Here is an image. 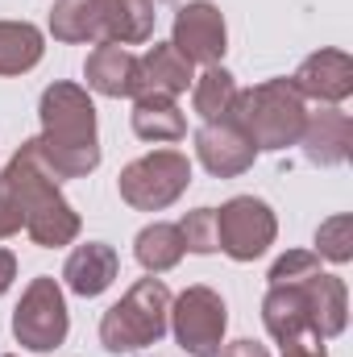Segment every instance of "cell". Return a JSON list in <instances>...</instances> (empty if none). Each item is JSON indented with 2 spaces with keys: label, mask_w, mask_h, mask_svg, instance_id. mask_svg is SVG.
I'll use <instances>...</instances> for the list:
<instances>
[{
  "label": "cell",
  "mask_w": 353,
  "mask_h": 357,
  "mask_svg": "<svg viewBox=\"0 0 353 357\" xmlns=\"http://www.w3.org/2000/svg\"><path fill=\"white\" fill-rule=\"evenodd\" d=\"M42 133L29 137L38 162L54 178H84L100 167L96 104L80 84H50L38 104Z\"/></svg>",
  "instance_id": "obj_1"
},
{
  "label": "cell",
  "mask_w": 353,
  "mask_h": 357,
  "mask_svg": "<svg viewBox=\"0 0 353 357\" xmlns=\"http://www.w3.org/2000/svg\"><path fill=\"white\" fill-rule=\"evenodd\" d=\"M0 195H8L21 212V225L25 233L33 237V245L42 250H59V245H71L84 229L80 212L63 199L59 191V178L50 175L38 154H33V142H25L8 167L0 171Z\"/></svg>",
  "instance_id": "obj_2"
},
{
  "label": "cell",
  "mask_w": 353,
  "mask_h": 357,
  "mask_svg": "<svg viewBox=\"0 0 353 357\" xmlns=\"http://www.w3.org/2000/svg\"><path fill=\"white\" fill-rule=\"evenodd\" d=\"M229 121L254 142V150H287L299 146L308 108L303 96L291 88V79H266L250 91H237Z\"/></svg>",
  "instance_id": "obj_3"
},
{
  "label": "cell",
  "mask_w": 353,
  "mask_h": 357,
  "mask_svg": "<svg viewBox=\"0 0 353 357\" xmlns=\"http://www.w3.org/2000/svg\"><path fill=\"white\" fill-rule=\"evenodd\" d=\"M171 328V291L163 278H137L125 299H117L104 320H100V345L108 354H133L146 349L154 341H163V333Z\"/></svg>",
  "instance_id": "obj_4"
},
{
  "label": "cell",
  "mask_w": 353,
  "mask_h": 357,
  "mask_svg": "<svg viewBox=\"0 0 353 357\" xmlns=\"http://www.w3.org/2000/svg\"><path fill=\"white\" fill-rule=\"evenodd\" d=\"M187 187H191V162L179 150H154V154L129 162L121 171V178H117L121 199L129 208H137V212H163V208H171Z\"/></svg>",
  "instance_id": "obj_5"
},
{
  "label": "cell",
  "mask_w": 353,
  "mask_h": 357,
  "mask_svg": "<svg viewBox=\"0 0 353 357\" xmlns=\"http://www.w3.org/2000/svg\"><path fill=\"white\" fill-rule=\"evenodd\" d=\"M67 328H71V316H67V299H63V287L54 278H33L13 312V337L21 349H33V354H46V349H59L67 341Z\"/></svg>",
  "instance_id": "obj_6"
},
{
  "label": "cell",
  "mask_w": 353,
  "mask_h": 357,
  "mask_svg": "<svg viewBox=\"0 0 353 357\" xmlns=\"http://www.w3.org/2000/svg\"><path fill=\"white\" fill-rule=\"evenodd\" d=\"M278 237V220L270 212V204L258 195H233L220 212H216V245L233 258V262H254Z\"/></svg>",
  "instance_id": "obj_7"
},
{
  "label": "cell",
  "mask_w": 353,
  "mask_h": 357,
  "mask_svg": "<svg viewBox=\"0 0 353 357\" xmlns=\"http://www.w3.org/2000/svg\"><path fill=\"white\" fill-rule=\"evenodd\" d=\"M229 307L212 287H187L179 299H171V328L175 341L191 357H216L225 341Z\"/></svg>",
  "instance_id": "obj_8"
},
{
  "label": "cell",
  "mask_w": 353,
  "mask_h": 357,
  "mask_svg": "<svg viewBox=\"0 0 353 357\" xmlns=\"http://www.w3.org/2000/svg\"><path fill=\"white\" fill-rule=\"evenodd\" d=\"M171 46L195 67H216L229 50V29H225V13L212 0H191L175 13V29H171Z\"/></svg>",
  "instance_id": "obj_9"
},
{
  "label": "cell",
  "mask_w": 353,
  "mask_h": 357,
  "mask_svg": "<svg viewBox=\"0 0 353 357\" xmlns=\"http://www.w3.org/2000/svg\"><path fill=\"white\" fill-rule=\"evenodd\" d=\"M195 154L200 162L208 167V175L216 178H237L246 175L258 158L254 142L233 125V121H208L200 133H195Z\"/></svg>",
  "instance_id": "obj_10"
},
{
  "label": "cell",
  "mask_w": 353,
  "mask_h": 357,
  "mask_svg": "<svg viewBox=\"0 0 353 357\" xmlns=\"http://www.w3.org/2000/svg\"><path fill=\"white\" fill-rule=\"evenodd\" d=\"M291 88L303 100H320V104H341L353 91V59L345 50H316L299 63V71L291 75Z\"/></svg>",
  "instance_id": "obj_11"
},
{
  "label": "cell",
  "mask_w": 353,
  "mask_h": 357,
  "mask_svg": "<svg viewBox=\"0 0 353 357\" xmlns=\"http://www.w3.org/2000/svg\"><path fill=\"white\" fill-rule=\"evenodd\" d=\"M299 146H303V158L312 167H341L353 150L350 112H341L337 104H329L320 112H308L303 133H299Z\"/></svg>",
  "instance_id": "obj_12"
},
{
  "label": "cell",
  "mask_w": 353,
  "mask_h": 357,
  "mask_svg": "<svg viewBox=\"0 0 353 357\" xmlns=\"http://www.w3.org/2000/svg\"><path fill=\"white\" fill-rule=\"evenodd\" d=\"M262 320H266V333L287 349V345H299L308 337H320L312 328V312H308V295L299 282H278L270 287L262 299ZM324 341V337H320Z\"/></svg>",
  "instance_id": "obj_13"
},
{
  "label": "cell",
  "mask_w": 353,
  "mask_h": 357,
  "mask_svg": "<svg viewBox=\"0 0 353 357\" xmlns=\"http://www.w3.org/2000/svg\"><path fill=\"white\" fill-rule=\"evenodd\" d=\"M195 75H191V63L179 54L171 42H154L142 59H137V79H133V100L142 96H163V100H175L179 91H187Z\"/></svg>",
  "instance_id": "obj_14"
},
{
  "label": "cell",
  "mask_w": 353,
  "mask_h": 357,
  "mask_svg": "<svg viewBox=\"0 0 353 357\" xmlns=\"http://www.w3.org/2000/svg\"><path fill=\"white\" fill-rule=\"evenodd\" d=\"M303 295H308V312H312V328L329 341V337H341L345 324H350V295H345V282L337 274H308L299 278Z\"/></svg>",
  "instance_id": "obj_15"
},
{
  "label": "cell",
  "mask_w": 353,
  "mask_h": 357,
  "mask_svg": "<svg viewBox=\"0 0 353 357\" xmlns=\"http://www.w3.org/2000/svg\"><path fill=\"white\" fill-rule=\"evenodd\" d=\"M117 270H121L117 250L104 245V241H88V245H80V250L67 258L63 278H67V287H71L75 295L96 299V295H104V291L117 282Z\"/></svg>",
  "instance_id": "obj_16"
},
{
  "label": "cell",
  "mask_w": 353,
  "mask_h": 357,
  "mask_svg": "<svg viewBox=\"0 0 353 357\" xmlns=\"http://www.w3.org/2000/svg\"><path fill=\"white\" fill-rule=\"evenodd\" d=\"M84 75H88V88L100 96H133V79H137V54H129L125 46L117 42H100L84 63Z\"/></svg>",
  "instance_id": "obj_17"
},
{
  "label": "cell",
  "mask_w": 353,
  "mask_h": 357,
  "mask_svg": "<svg viewBox=\"0 0 353 357\" xmlns=\"http://www.w3.org/2000/svg\"><path fill=\"white\" fill-rule=\"evenodd\" d=\"M154 0H100V25H104V42L117 46H137L154 38Z\"/></svg>",
  "instance_id": "obj_18"
},
{
  "label": "cell",
  "mask_w": 353,
  "mask_h": 357,
  "mask_svg": "<svg viewBox=\"0 0 353 357\" xmlns=\"http://www.w3.org/2000/svg\"><path fill=\"white\" fill-rule=\"evenodd\" d=\"M46 42L29 21H0V75H25L42 63Z\"/></svg>",
  "instance_id": "obj_19"
},
{
  "label": "cell",
  "mask_w": 353,
  "mask_h": 357,
  "mask_svg": "<svg viewBox=\"0 0 353 357\" xmlns=\"http://www.w3.org/2000/svg\"><path fill=\"white\" fill-rule=\"evenodd\" d=\"M133 254H137V262L150 270V274H167V270H175L179 262H183L187 245H183L179 225H163V220H154V225H146V229L137 233Z\"/></svg>",
  "instance_id": "obj_20"
},
{
  "label": "cell",
  "mask_w": 353,
  "mask_h": 357,
  "mask_svg": "<svg viewBox=\"0 0 353 357\" xmlns=\"http://www.w3.org/2000/svg\"><path fill=\"white\" fill-rule=\"evenodd\" d=\"M133 133L142 142H179L187 133V121L179 112L175 100H163V96H142L133 104Z\"/></svg>",
  "instance_id": "obj_21"
},
{
  "label": "cell",
  "mask_w": 353,
  "mask_h": 357,
  "mask_svg": "<svg viewBox=\"0 0 353 357\" xmlns=\"http://www.w3.org/2000/svg\"><path fill=\"white\" fill-rule=\"evenodd\" d=\"M50 33L59 42H104L100 0H59L50 8Z\"/></svg>",
  "instance_id": "obj_22"
},
{
  "label": "cell",
  "mask_w": 353,
  "mask_h": 357,
  "mask_svg": "<svg viewBox=\"0 0 353 357\" xmlns=\"http://www.w3.org/2000/svg\"><path fill=\"white\" fill-rule=\"evenodd\" d=\"M233 100H237V79H233L220 63L208 67V71L195 79V88H191V108L200 112L204 125H208V121H229Z\"/></svg>",
  "instance_id": "obj_23"
},
{
  "label": "cell",
  "mask_w": 353,
  "mask_h": 357,
  "mask_svg": "<svg viewBox=\"0 0 353 357\" xmlns=\"http://www.w3.org/2000/svg\"><path fill=\"white\" fill-rule=\"evenodd\" d=\"M316 250H320V258H329V262H350L353 258V216H329L320 229H316Z\"/></svg>",
  "instance_id": "obj_24"
},
{
  "label": "cell",
  "mask_w": 353,
  "mask_h": 357,
  "mask_svg": "<svg viewBox=\"0 0 353 357\" xmlns=\"http://www.w3.org/2000/svg\"><path fill=\"white\" fill-rule=\"evenodd\" d=\"M179 233H183V245H187L191 254H216V250H220V245H216V208H195V212H187L183 225H179Z\"/></svg>",
  "instance_id": "obj_25"
},
{
  "label": "cell",
  "mask_w": 353,
  "mask_h": 357,
  "mask_svg": "<svg viewBox=\"0 0 353 357\" xmlns=\"http://www.w3.org/2000/svg\"><path fill=\"white\" fill-rule=\"evenodd\" d=\"M320 270V258L316 254H308V250H291V254H283L274 266H270V287H278V282H299V278H308V274H316Z\"/></svg>",
  "instance_id": "obj_26"
},
{
  "label": "cell",
  "mask_w": 353,
  "mask_h": 357,
  "mask_svg": "<svg viewBox=\"0 0 353 357\" xmlns=\"http://www.w3.org/2000/svg\"><path fill=\"white\" fill-rule=\"evenodd\" d=\"M25 225H21V212H17V204L8 199V195H0V241L4 237H17Z\"/></svg>",
  "instance_id": "obj_27"
},
{
  "label": "cell",
  "mask_w": 353,
  "mask_h": 357,
  "mask_svg": "<svg viewBox=\"0 0 353 357\" xmlns=\"http://www.w3.org/2000/svg\"><path fill=\"white\" fill-rule=\"evenodd\" d=\"M216 357H270V354H266V345H258V341H233V345H225Z\"/></svg>",
  "instance_id": "obj_28"
},
{
  "label": "cell",
  "mask_w": 353,
  "mask_h": 357,
  "mask_svg": "<svg viewBox=\"0 0 353 357\" xmlns=\"http://www.w3.org/2000/svg\"><path fill=\"white\" fill-rule=\"evenodd\" d=\"M283 357H324V341H320V337H308V341H299V345H287Z\"/></svg>",
  "instance_id": "obj_29"
},
{
  "label": "cell",
  "mask_w": 353,
  "mask_h": 357,
  "mask_svg": "<svg viewBox=\"0 0 353 357\" xmlns=\"http://www.w3.org/2000/svg\"><path fill=\"white\" fill-rule=\"evenodd\" d=\"M13 278H17V258L8 250H0V295L13 287Z\"/></svg>",
  "instance_id": "obj_30"
}]
</instances>
